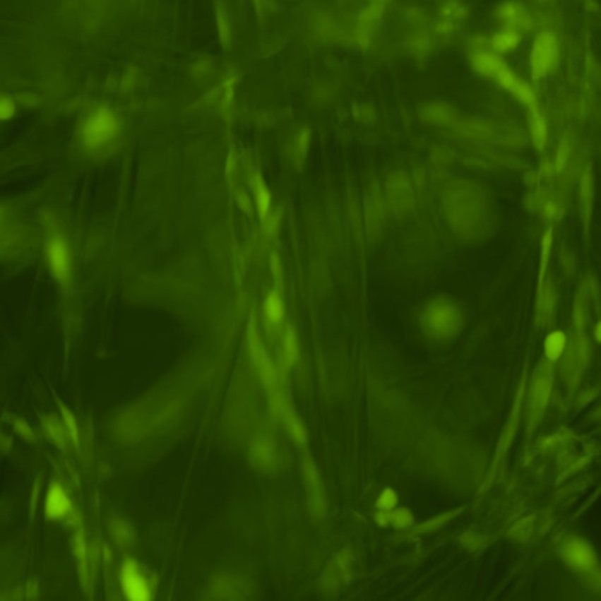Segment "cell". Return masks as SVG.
Segmentation results:
<instances>
[{"label":"cell","instance_id":"obj_1","mask_svg":"<svg viewBox=\"0 0 601 601\" xmlns=\"http://www.w3.org/2000/svg\"><path fill=\"white\" fill-rule=\"evenodd\" d=\"M475 66L480 73L494 78L497 83L503 85L518 101H522L524 105H535V94H532L531 88H529L524 81L518 80V78L515 76V73H511L510 67L499 59V55H497L496 52L478 53V55L475 56Z\"/></svg>","mask_w":601,"mask_h":601},{"label":"cell","instance_id":"obj_2","mask_svg":"<svg viewBox=\"0 0 601 601\" xmlns=\"http://www.w3.org/2000/svg\"><path fill=\"white\" fill-rule=\"evenodd\" d=\"M423 326L434 339L448 340L457 335L462 328V314L457 305L450 300H436L427 307L423 314Z\"/></svg>","mask_w":601,"mask_h":601},{"label":"cell","instance_id":"obj_3","mask_svg":"<svg viewBox=\"0 0 601 601\" xmlns=\"http://www.w3.org/2000/svg\"><path fill=\"white\" fill-rule=\"evenodd\" d=\"M119 119L108 108H97L87 117L81 127V141L87 147L95 148L109 143L119 134Z\"/></svg>","mask_w":601,"mask_h":601},{"label":"cell","instance_id":"obj_4","mask_svg":"<svg viewBox=\"0 0 601 601\" xmlns=\"http://www.w3.org/2000/svg\"><path fill=\"white\" fill-rule=\"evenodd\" d=\"M557 60H559V42H557L554 34L543 32V34H540L538 37H536L535 44H532V73H535L536 76H545V74H549L550 71L557 66Z\"/></svg>","mask_w":601,"mask_h":601},{"label":"cell","instance_id":"obj_5","mask_svg":"<svg viewBox=\"0 0 601 601\" xmlns=\"http://www.w3.org/2000/svg\"><path fill=\"white\" fill-rule=\"evenodd\" d=\"M120 585L127 600L147 601L152 598L150 582L134 559L124 561L120 570Z\"/></svg>","mask_w":601,"mask_h":601},{"label":"cell","instance_id":"obj_6","mask_svg":"<svg viewBox=\"0 0 601 601\" xmlns=\"http://www.w3.org/2000/svg\"><path fill=\"white\" fill-rule=\"evenodd\" d=\"M249 350H251L252 365H254L259 379H261L266 388L273 390L277 386L275 367H273L272 360H270L268 355H266L265 347H263L261 340H259L258 332H256V328H252V326L249 328Z\"/></svg>","mask_w":601,"mask_h":601},{"label":"cell","instance_id":"obj_7","mask_svg":"<svg viewBox=\"0 0 601 601\" xmlns=\"http://www.w3.org/2000/svg\"><path fill=\"white\" fill-rule=\"evenodd\" d=\"M48 263L53 277L60 282L67 280L71 273V254L66 240L60 234H53L48 240Z\"/></svg>","mask_w":601,"mask_h":601},{"label":"cell","instance_id":"obj_8","mask_svg":"<svg viewBox=\"0 0 601 601\" xmlns=\"http://www.w3.org/2000/svg\"><path fill=\"white\" fill-rule=\"evenodd\" d=\"M44 513L49 520H64L73 513V503L59 482H53L46 492Z\"/></svg>","mask_w":601,"mask_h":601},{"label":"cell","instance_id":"obj_9","mask_svg":"<svg viewBox=\"0 0 601 601\" xmlns=\"http://www.w3.org/2000/svg\"><path fill=\"white\" fill-rule=\"evenodd\" d=\"M563 557L571 568L581 571H591L596 564L593 550L589 549L588 543L581 542V540L568 542L563 549Z\"/></svg>","mask_w":601,"mask_h":601},{"label":"cell","instance_id":"obj_10","mask_svg":"<svg viewBox=\"0 0 601 601\" xmlns=\"http://www.w3.org/2000/svg\"><path fill=\"white\" fill-rule=\"evenodd\" d=\"M304 480L305 487H307L309 501H311L312 511L316 515H323L326 510V501H325V492H323V483L319 480L318 471H316L312 460L305 458L304 462Z\"/></svg>","mask_w":601,"mask_h":601},{"label":"cell","instance_id":"obj_11","mask_svg":"<svg viewBox=\"0 0 601 601\" xmlns=\"http://www.w3.org/2000/svg\"><path fill=\"white\" fill-rule=\"evenodd\" d=\"M550 390H552V372L549 369H542L535 378L531 390V415L532 419L538 418L549 402Z\"/></svg>","mask_w":601,"mask_h":601},{"label":"cell","instance_id":"obj_12","mask_svg":"<svg viewBox=\"0 0 601 601\" xmlns=\"http://www.w3.org/2000/svg\"><path fill=\"white\" fill-rule=\"evenodd\" d=\"M386 2H388V0H371L369 6L364 9V13H362L360 21H358L357 37L364 46L367 44L369 39H371L372 30H374L376 25H378L383 11H385Z\"/></svg>","mask_w":601,"mask_h":601},{"label":"cell","instance_id":"obj_13","mask_svg":"<svg viewBox=\"0 0 601 601\" xmlns=\"http://www.w3.org/2000/svg\"><path fill=\"white\" fill-rule=\"evenodd\" d=\"M501 21L506 25V28H515L518 30L522 23L525 21V9L518 2H504L497 11Z\"/></svg>","mask_w":601,"mask_h":601},{"label":"cell","instance_id":"obj_14","mask_svg":"<svg viewBox=\"0 0 601 601\" xmlns=\"http://www.w3.org/2000/svg\"><path fill=\"white\" fill-rule=\"evenodd\" d=\"M42 425H44L46 436H48L49 439H52V443L56 444L59 448L66 446L67 441L71 439L69 432H67L66 429V423L59 422L56 416H46V418L42 419Z\"/></svg>","mask_w":601,"mask_h":601},{"label":"cell","instance_id":"obj_15","mask_svg":"<svg viewBox=\"0 0 601 601\" xmlns=\"http://www.w3.org/2000/svg\"><path fill=\"white\" fill-rule=\"evenodd\" d=\"M520 42V34L515 28H506L492 37V48L496 53H508L515 49Z\"/></svg>","mask_w":601,"mask_h":601},{"label":"cell","instance_id":"obj_16","mask_svg":"<svg viewBox=\"0 0 601 601\" xmlns=\"http://www.w3.org/2000/svg\"><path fill=\"white\" fill-rule=\"evenodd\" d=\"M263 312H265V318L270 325H277V323L282 319L284 304H282V298H280V294L277 293V291H273V293H270L268 297H266Z\"/></svg>","mask_w":601,"mask_h":601},{"label":"cell","instance_id":"obj_17","mask_svg":"<svg viewBox=\"0 0 601 601\" xmlns=\"http://www.w3.org/2000/svg\"><path fill=\"white\" fill-rule=\"evenodd\" d=\"M279 411H280V416H282V418H284V422H286L287 429H290L291 436H293L297 441H300V443H304V441H305L304 425H302L300 419L297 418V415H294V412H293V409L286 407V405H284L282 402H280V409H279Z\"/></svg>","mask_w":601,"mask_h":601},{"label":"cell","instance_id":"obj_18","mask_svg":"<svg viewBox=\"0 0 601 601\" xmlns=\"http://www.w3.org/2000/svg\"><path fill=\"white\" fill-rule=\"evenodd\" d=\"M566 347V335L563 332H554L545 340V353L549 360H557Z\"/></svg>","mask_w":601,"mask_h":601},{"label":"cell","instance_id":"obj_19","mask_svg":"<svg viewBox=\"0 0 601 601\" xmlns=\"http://www.w3.org/2000/svg\"><path fill=\"white\" fill-rule=\"evenodd\" d=\"M531 133H532V140H535L536 147L542 148L543 145L547 143V124L545 120L538 115V113H535V117H532L531 120Z\"/></svg>","mask_w":601,"mask_h":601},{"label":"cell","instance_id":"obj_20","mask_svg":"<svg viewBox=\"0 0 601 601\" xmlns=\"http://www.w3.org/2000/svg\"><path fill=\"white\" fill-rule=\"evenodd\" d=\"M112 535L113 538H115V542L122 543V545H127V543L133 542V529H131V525L127 524V522H112Z\"/></svg>","mask_w":601,"mask_h":601},{"label":"cell","instance_id":"obj_21","mask_svg":"<svg viewBox=\"0 0 601 601\" xmlns=\"http://www.w3.org/2000/svg\"><path fill=\"white\" fill-rule=\"evenodd\" d=\"M254 460L256 464L263 465V468L273 464V450L268 446L266 441H261L254 446Z\"/></svg>","mask_w":601,"mask_h":601},{"label":"cell","instance_id":"obj_22","mask_svg":"<svg viewBox=\"0 0 601 601\" xmlns=\"http://www.w3.org/2000/svg\"><path fill=\"white\" fill-rule=\"evenodd\" d=\"M256 205H258L259 213H261L263 217L270 212L272 196H270V191L266 189L263 182H258V186H256Z\"/></svg>","mask_w":601,"mask_h":601},{"label":"cell","instance_id":"obj_23","mask_svg":"<svg viewBox=\"0 0 601 601\" xmlns=\"http://www.w3.org/2000/svg\"><path fill=\"white\" fill-rule=\"evenodd\" d=\"M284 358H286L287 365L294 364L298 358V344L293 330H287L286 337H284Z\"/></svg>","mask_w":601,"mask_h":601},{"label":"cell","instance_id":"obj_24","mask_svg":"<svg viewBox=\"0 0 601 601\" xmlns=\"http://www.w3.org/2000/svg\"><path fill=\"white\" fill-rule=\"evenodd\" d=\"M62 419L64 423H66V429L67 432H69L71 441H73L74 444L78 443V436H80V429H78V422H76V416L73 415V412L69 411V409L66 407V405H62Z\"/></svg>","mask_w":601,"mask_h":601},{"label":"cell","instance_id":"obj_25","mask_svg":"<svg viewBox=\"0 0 601 601\" xmlns=\"http://www.w3.org/2000/svg\"><path fill=\"white\" fill-rule=\"evenodd\" d=\"M397 504V494L392 489L383 490L381 496L378 499V510L379 511H392Z\"/></svg>","mask_w":601,"mask_h":601},{"label":"cell","instance_id":"obj_26","mask_svg":"<svg viewBox=\"0 0 601 601\" xmlns=\"http://www.w3.org/2000/svg\"><path fill=\"white\" fill-rule=\"evenodd\" d=\"M13 429H14V432H16L18 436L21 437V439H25V441H34L35 439V434H34V430H32V427L28 425L27 422H23V419L14 418L13 419Z\"/></svg>","mask_w":601,"mask_h":601},{"label":"cell","instance_id":"obj_27","mask_svg":"<svg viewBox=\"0 0 601 601\" xmlns=\"http://www.w3.org/2000/svg\"><path fill=\"white\" fill-rule=\"evenodd\" d=\"M390 522H392L395 528H407V525L412 522V517L407 510L402 508V510L390 511Z\"/></svg>","mask_w":601,"mask_h":601},{"label":"cell","instance_id":"obj_28","mask_svg":"<svg viewBox=\"0 0 601 601\" xmlns=\"http://www.w3.org/2000/svg\"><path fill=\"white\" fill-rule=\"evenodd\" d=\"M13 113H14V105H13V102H11L9 97H4V101H2V117L7 120L11 115H13Z\"/></svg>","mask_w":601,"mask_h":601},{"label":"cell","instance_id":"obj_29","mask_svg":"<svg viewBox=\"0 0 601 601\" xmlns=\"http://www.w3.org/2000/svg\"><path fill=\"white\" fill-rule=\"evenodd\" d=\"M595 335H596V340H598V343H601V321L598 323V326H596Z\"/></svg>","mask_w":601,"mask_h":601}]
</instances>
